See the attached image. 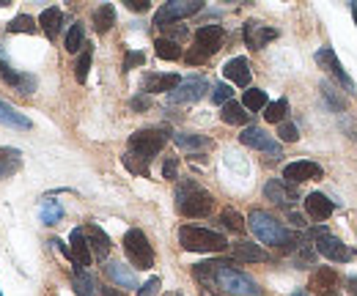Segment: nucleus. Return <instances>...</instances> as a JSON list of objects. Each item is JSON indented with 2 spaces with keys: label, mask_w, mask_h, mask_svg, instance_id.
Here are the masks:
<instances>
[{
  "label": "nucleus",
  "mask_w": 357,
  "mask_h": 296,
  "mask_svg": "<svg viewBox=\"0 0 357 296\" xmlns=\"http://www.w3.org/2000/svg\"><path fill=\"white\" fill-rule=\"evenodd\" d=\"M193 272H195V277H198L201 283H207L209 288L220 291L223 296H259L261 294L259 283H256L250 275L239 272V269H236L234 263H228V261H207V263H198Z\"/></svg>",
  "instance_id": "1"
},
{
  "label": "nucleus",
  "mask_w": 357,
  "mask_h": 296,
  "mask_svg": "<svg viewBox=\"0 0 357 296\" xmlns=\"http://www.w3.org/2000/svg\"><path fill=\"white\" fill-rule=\"evenodd\" d=\"M247 225L250 230L256 233V239L261 244H270V247H278L284 252H291L297 244H299V236L291 233L288 228H284L281 222L275 220L270 212H261V209H253L250 217H247Z\"/></svg>",
  "instance_id": "2"
},
{
  "label": "nucleus",
  "mask_w": 357,
  "mask_h": 296,
  "mask_svg": "<svg viewBox=\"0 0 357 296\" xmlns=\"http://www.w3.org/2000/svg\"><path fill=\"white\" fill-rule=\"evenodd\" d=\"M179 244L190 252H223L228 247V239L209 228L184 225V228H179Z\"/></svg>",
  "instance_id": "3"
},
{
  "label": "nucleus",
  "mask_w": 357,
  "mask_h": 296,
  "mask_svg": "<svg viewBox=\"0 0 357 296\" xmlns=\"http://www.w3.org/2000/svg\"><path fill=\"white\" fill-rule=\"evenodd\" d=\"M176 206L184 217H207L212 212L214 198L207 189H201L195 181H184L176 189Z\"/></svg>",
  "instance_id": "4"
},
{
  "label": "nucleus",
  "mask_w": 357,
  "mask_h": 296,
  "mask_svg": "<svg viewBox=\"0 0 357 296\" xmlns=\"http://www.w3.org/2000/svg\"><path fill=\"white\" fill-rule=\"evenodd\" d=\"M223 39H225V30L220 25H204L195 30V47L184 55L187 64L198 66V64H207L214 53L223 47Z\"/></svg>",
  "instance_id": "5"
},
{
  "label": "nucleus",
  "mask_w": 357,
  "mask_h": 296,
  "mask_svg": "<svg viewBox=\"0 0 357 296\" xmlns=\"http://www.w3.org/2000/svg\"><path fill=\"white\" fill-rule=\"evenodd\" d=\"M124 252L135 269H151L154 266V250L141 228H132L124 233Z\"/></svg>",
  "instance_id": "6"
},
{
  "label": "nucleus",
  "mask_w": 357,
  "mask_h": 296,
  "mask_svg": "<svg viewBox=\"0 0 357 296\" xmlns=\"http://www.w3.org/2000/svg\"><path fill=\"white\" fill-rule=\"evenodd\" d=\"M168 143V132L165 129H141L130 138V154H135L138 159L148 162L162 151V146Z\"/></svg>",
  "instance_id": "7"
},
{
  "label": "nucleus",
  "mask_w": 357,
  "mask_h": 296,
  "mask_svg": "<svg viewBox=\"0 0 357 296\" xmlns=\"http://www.w3.org/2000/svg\"><path fill=\"white\" fill-rule=\"evenodd\" d=\"M201 8H204V0H171V3H165V6L154 14V25L165 30V28H171L173 22L198 14Z\"/></svg>",
  "instance_id": "8"
},
{
  "label": "nucleus",
  "mask_w": 357,
  "mask_h": 296,
  "mask_svg": "<svg viewBox=\"0 0 357 296\" xmlns=\"http://www.w3.org/2000/svg\"><path fill=\"white\" fill-rule=\"evenodd\" d=\"M207 88H209V82L204 77H187V80H182V85L176 91L168 93V102L171 104H193L207 93Z\"/></svg>",
  "instance_id": "9"
},
{
  "label": "nucleus",
  "mask_w": 357,
  "mask_h": 296,
  "mask_svg": "<svg viewBox=\"0 0 357 296\" xmlns=\"http://www.w3.org/2000/svg\"><path fill=\"white\" fill-rule=\"evenodd\" d=\"M316 252L319 255H324L327 261H336V263H347V261H352V250L341 241V239H336V236H319L316 239Z\"/></svg>",
  "instance_id": "10"
},
{
  "label": "nucleus",
  "mask_w": 357,
  "mask_h": 296,
  "mask_svg": "<svg viewBox=\"0 0 357 296\" xmlns=\"http://www.w3.org/2000/svg\"><path fill=\"white\" fill-rule=\"evenodd\" d=\"M239 143L247 148H256V151H264V154H281V143L272 138V135H267L264 129H259V127H250V129H245L242 135H239Z\"/></svg>",
  "instance_id": "11"
},
{
  "label": "nucleus",
  "mask_w": 357,
  "mask_h": 296,
  "mask_svg": "<svg viewBox=\"0 0 357 296\" xmlns=\"http://www.w3.org/2000/svg\"><path fill=\"white\" fill-rule=\"evenodd\" d=\"M322 176V167L316 165V162H305V159H299V162H288L284 167V181L286 184H302V181H311V178H319Z\"/></svg>",
  "instance_id": "12"
},
{
  "label": "nucleus",
  "mask_w": 357,
  "mask_h": 296,
  "mask_svg": "<svg viewBox=\"0 0 357 296\" xmlns=\"http://www.w3.org/2000/svg\"><path fill=\"white\" fill-rule=\"evenodd\" d=\"M264 195H267V201H272V203H278V206H291V203L299 201L297 189H294L291 184H286L284 178H270V181L264 184Z\"/></svg>",
  "instance_id": "13"
},
{
  "label": "nucleus",
  "mask_w": 357,
  "mask_h": 296,
  "mask_svg": "<svg viewBox=\"0 0 357 296\" xmlns=\"http://www.w3.org/2000/svg\"><path fill=\"white\" fill-rule=\"evenodd\" d=\"M69 252H71V263L77 266V269H85V266H91V247H88V239H85V230L82 228H74L69 236Z\"/></svg>",
  "instance_id": "14"
},
{
  "label": "nucleus",
  "mask_w": 357,
  "mask_h": 296,
  "mask_svg": "<svg viewBox=\"0 0 357 296\" xmlns=\"http://www.w3.org/2000/svg\"><path fill=\"white\" fill-rule=\"evenodd\" d=\"M316 61H319L322 66H327L330 72L338 77V82L347 88V93H355V91H357L355 80H352L349 74L344 72V66L338 64V58H336V50H333V47H324V50H319V53H316Z\"/></svg>",
  "instance_id": "15"
},
{
  "label": "nucleus",
  "mask_w": 357,
  "mask_h": 296,
  "mask_svg": "<svg viewBox=\"0 0 357 296\" xmlns=\"http://www.w3.org/2000/svg\"><path fill=\"white\" fill-rule=\"evenodd\" d=\"M272 39H278V30L275 28H267V25H261V22H256V19H250V22H245V44L250 47V50H261L267 41H272Z\"/></svg>",
  "instance_id": "16"
},
{
  "label": "nucleus",
  "mask_w": 357,
  "mask_h": 296,
  "mask_svg": "<svg viewBox=\"0 0 357 296\" xmlns=\"http://www.w3.org/2000/svg\"><path fill=\"white\" fill-rule=\"evenodd\" d=\"M333 201L324 195V192H311L308 198H305V212H308V217L316 222H324L330 220V214H333Z\"/></svg>",
  "instance_id": "17"
},
{
  "label": "nucleus",
  "mask_w": 357,
  "mask_h": 296,
  "mask_svg": "<svg viewBox=\"0 0 357 296\" xmlns=\"http://www.w3.org/2000/svg\"><path fill=\"white\" fill-rule=\"evenodd\" d=\"M0 80H3L6 85H11L14 91H19V93H33V91H36V77L14 72L6 61H0Z\"/></svg>",
  "instance_id": "18"
},
{
  "label": "nucleus",
  "mask_w": 357,
  "mask_h": 296,
  "mask_svg": "<svg viewBox=\"0 0 357 296\" xmlns=\"http://www.w3.org/2000/svg\"><path fill=\"white\" fill-rule=\"evenodd\" d=\"M179 85H182L179 74H146V80H143V88H146L148 96L151 93H171Z\"/></svg>",
  "instance_id": "19"
},
{
  "label": "nucleus",
  "mask_w": 357,
  "mask_h": 296,
  "mask_svg": "<svg viewBox=\"0 0 357 296\" xmlns=\"http://www.w3.org/2000/svg\"><path fill=\"white\" fill-rule=\"evenodd\" d=\"M85 239H88L91 255H96L99 261H105V258L110 255V239H107V233H105L96 222H91V225L85 228Z\"/></svg>",
  "instance_id": "20"
},
{
  "label": "nucleus",
  "mask_w": 357,
  "mask_h": 296,
  "mask_svg": "<svg viewBox=\"0 0 357 296\" xmlns=\"http://www.w3.org/2000/svg\"><path fill=\"white\" fill-rule=\"evenodd\" d=\"M223 74H225V80L228 82H234V85H242V88H247L250 85V64H247V58H231L225 66H223Z\"/></svg>",
  "instance_id": "21"
},
{
  "label": "nucleus",
  "mask_w": 357,
  "mask_h": 296,
  "mask_svg": "<svg viewBox=\"0 0 357 296\" xmlns=\"http://www.w3.org/2000/svg\"><path fill=\"white\" fill-rule=\"evenodd\" d=\"M338 275L333 272V269H327V266H322L313 277H311V288L313 291H319V296H338Z\"/></svg>",
  "instance_id": "22"
},
{
  "label": "nucleus",
  "mask_w": 357,
  "mask_h": 296,
  "mask_svg": "<svg viewBox=\"0 0 357 296\" xmlns=\"http://www.w3.org/2000/svg\"><path fill=\"white\" fill-rule=\"evenodd\" d=\"M105 275H107L113 283H119V288H141V286H138V277H135V272H132V269H127L124 263H116V261H110V263L105 266Z\"/></svg>",
  "instance_id": "23"
},
{
  "label": "nucleus",
  "mask_w": 357,
  "mask_h": 296,
  "mask_svg": "<svg viewBox=\"0 0 357 296\" xmlns=\"http://www.w3.org/2000/svg\"><path fill=\"white\" fill-rule=\"evenodd\" d=\"M39 25H42V30H44V36L53 41V39H58V33H61V25H64V11L61 8H44L42 11V17H39Z\"/></svg>",
  "instance_id": "24"
},
{
  "label": "nucleus",
  "mask_w": 357,
  "mask_h": 296,
  "mask_svg": "<svg viewBox=\"0 0 357 296\" xmlns=\"http://www.w3.org/2000/svg\"><path fill=\"white\" fill-rule=\"evenodd\" d=\"M234 258L236 261H245V263H261V261H270V255L259 247V244H250V241H236L231 247Z\"/></svg>",
  "instance_id": "25"
},
{
  "label": "nucleus",
  "mask_w": 357,
  "mask_h": 296,
  "mask_svg": "<svg viewBox=\"0 0 357 296\" xmlns=\"http://www.w3.org/2000/svg\"><path fill=\"white\" fill-rule=\"evenodd\" d=\"M19 167H22V154L17 148H8V146L0 148V181L8 178V176H14Z\"/></svg>",
  "instance_id": "26"
},
{
  "label": "nucleus",
  "mask_w": 357,
  "mask_h": 296,
  "mask_svg": "<svg viewBox=\"0 0 357 296\" xmlns=\"http://www.w3.org/2000/svg\"><path fill=\"white\" fill-rule=\"evenodd\" d=\"M0 124H6V127H11V129H31L33 124H31V118H25L22 113H17L11 104H6L3 99H0Z\"/></svg>",
  "instance_id": "27"
},
{
  "label": "nucleus",
  "mask_w": 357,
  "mask_h": 296,
  "mask_svg": "<svg viewBox=\"0 0 357 296\" xmlns=\"http://www.w3.org/2000/svg\"><path fill=\"white\" fill-rule=\"evenodd\" d=\"M113 25H116V8H113V3L99 6L94 11V28H96V33H107Z\"/></svg>",
  "instance_id": "28"
},
{
  "label": "nucleus",
  "mask_w": 357,
  "mask_h": 296,
  "mask_svg": "<svg viewBox=\"0 0 357 296\" xmlns=\"http://www.w3.org/2000/svg\"><path fill=\"white\" fill-rule=\"evenodd\" d=\"M220 118L225 121V124H234V127H242V124H247V118H250V113L239 104V102H228V104H223V113H220Z\"/></svg>",
  "instance_id": "29"
},
{
  "label": "nucleus",
  "mask_w": 357,
  "mask_h": 296,
  "mask_svg": "<svg viewBox=\"0 0 357 296\" xmlns=\"http://www.w3.org/2000/svg\"><path fill=\"white\" fill-rule=\"evenodd\" d=\"M71 286H74V294L77 296H94L96 291V283H94V277L85 272V269H77L74 266V272H71Z\"/></svg>",
  "instance_id": "30"
},
{
  "label": "nucleus",
  "mask_w": 357,
  "mask_h": 296,
  "mask_svg": "<svg viewBox=\"0 0 357 296\" xmlns=\"http://www.w3.org/2000/svg\"><path fill=\"white\" fill-rule=\"evenodd\" d=\"M154 53H157V58H162V61H179V58H182V47H179L173 39H157V41H154Z\"/></svg>",
  "instance_id": "31"
},
{
  "label": "nucleus",
  "mask_w": 357,
  "mask_h": 296,
  "mask_svg": "<svg viewBox=\"0 0 357 296\" xmlns=\"http://www.w3.org/2000/svg\"><path fill=\"white\" fill-rule=\"evenodd\" d=\"M267 104H270V99H267V91H261V88H250V91H245V96H242V107H245V110L259 113V110H264Z\"/></svg>",
  "instance_id": "32"
},
{
  "label": "nucleus",
  "mask_w": 357,
  "mask_h": 296,
  "mask_svg": "<svg viewBox=\"0 0 357 296\" xmlns=\"http://www.w3.org/2000/svg\"><path fill=\"white\" fill-rule=\"evenodd\" d=\"M6 28H8V33H31V36L39 30V25H36V19L31 14H17Z\"/></svg>",
  "instance_id": "33"
},
{
  "label": "nucleus",
  "mask_w": 357,
  "mask_h": 296,
  "mask_svg": "<svg viewBox=\"0 0 357 296\" xmlns=\"http://www.w3.org/2000/svg\"><path fill=\"white\" fill-rule=\"evenodd\" d=\"M173 143L179 148H187V151H198V148H209V140L204 135H187V132H179L173 135Z\"/></svg>",
  "instance_id": "34"
},
{
  "label": "nucleus",
  "mask_w": 357,
  "mask_h": 296,
  "mask_svg": "<svg viewBox=\"0 0 357 296\" xmlns=\"http://www.w3.org/2000/svg\"><path fill=\"white\" fill-rule=\"evenodd\" d=\"M286 115H288V102H286V99L270 102V104L264 107V118H267L270 124H284Z\"/></svg>",
  "instance_id": "35"
},
{
  "label": "nucleus",
  "mask_w": 357,
  "mask_h": 296,
  "mask_svg": "<svg viewBox=\"0 0 357 296\" xmlns=\"http://www.w3.org/2000/svg\"><path fill=\"white\" fill-rule=\"evenodd\" d=\"M91 58H94V53H91V47L85 44V47H82V53H80V58H77V64H74V80H77V82H85V80H88V72H91Z\"/></svg>",
  "instance_id": "36"
},
{
  "label": "nucleus",
  "mask_w": 357,
  "mask_h": 296,
  "mask_svg": "<svg viewBox=\"0 0 357 296\" xmlns=\"http://www.w3.org/2000/svg\"><path fill=\"white\" fill-rule=\"evenodd\" d=\"M82 47H85V28H82V22H74L69 28V33H67V50L80 53Z\"/></svg>",
  "instance_id": "37"
},
{
  "label": "nucleus",
  "mask_w": 357,
  "mask_h": 296,
  "mask_svg": "<svg viewBox=\"0 0 357 296\" xmlns=\"http://www.w3.org/2000/svg\"><path fill=\"white\" fill-rule=\"evenodd\" d=\"M61 220H64V206L58 201H44V206H42V222L44 225H58Z\"/></svg>",
  "instance_id": "38"
},
{
  "label": "nucleus",
  "mask_w": 357,
  "mask_h": 296,
  "mask_svg": "<svg viewBox=\"0 0 357 296\" xmlns=\"http://www.w3.org/2000/svg\"><path fill=\"white\" fill-rule=\"evenodd\" d=\"M220 222L228 228V230H234V233H245V220L239 217V212H234V209H223V214H220Z\"/></svg>",
  "instance_id": "39"
},
{
  "label": "nucleus",
  "mask_w": 357,
  "mask_h": 296,
  "mask_svg": "<svg viewBox=\"0 0 357 296\" xmlns=\"http://www.w3.org/2000/svg\"><path fill=\"white\" fill-rule=\"evenodd\" d=\"M121 159H124L127 170H132L135 176H148V162H143V159H138L135 154H130V151H127V154H124Z\"/></svg>",
  "instance_id": "40"
},
{
  "label": "nucleus",
  "mask_w": 357,
  "mask_h": 296,
  "mask_svg": "<svg viewBox=\"0 0 357 296\" xmlns=\"http://www.w3.org/2000/svg\"><path fill=\"white\" fill-rule=\"evenodd\" d=\"M278 138H281V143H297L299 140V132H297L294 124L284 121V124H278Z\"/></svg>",
  "instance_id": "41"
},
{
  "label": "nucleus",
  "mask_w": 357,
  "mask_h": 296,
  "mask_svg": "<svg viewBox=\"0 0 357 296\" xmlns=\"http://www.w3.org/2000/svg\"><path fill=\"white\" fill-rule=\"evenodd\" d=\"M231 88L225 85V82H220V85H214V91H212V102L214 104H228L231 102Z\"/></svg>",
  "instance_id": "42"
},
{
  "label": "nucleus",
  "mask_w": 357,
  "mask_h": 296,
  "mask_svg": "<svg viewBox=\"0 0 357 296\" xmlns=\"http://www.w3.org/2000/svg\"><path fill=\"white\" fill-rule=\"evenodd\" d=\"M176 170H179V159L176 156H171V159H165V165H162V178H176Z\"/></svg>",
  "instance_id": "43"
},
{
  "label": "nucleus",
  "mask_w": 357,
  "mask_h": 296,
  "mask_svg": "<svg viewBox=\"0 0 357 296\" xmlns=\"http://www.w3.org/2000/svg\"><path fill=\"white\" fill-rule=\"evenodd\" d=\"M143 61H146L143 53H127V58H124V72H130V69H135V66H143Z\"/></svg>",
  "instance_id": "44"
},
{
  "label": "nucleus",
  "mask_w": 357,
  "mask_h": 296,
  "mask_svg": "<svg viewBox=\"0 0 357 296\" xmlns=\"http://www.w3.org/2000/svg\"><path fill=\"white\" fill-rule=\"evenodd\" d=\"M157 291H159V277H151L148 283H143L138 288V296H154Z\"/></svg>",
  "instance_id": "45"
},
{
  "label": "nucleus",
  "mask_w": 357,
  "mask_h": 296,
  "mask_svg": "<svg viewBox=\"0 0 357 296\" xmlns=\"http://www.w3.org/2000/svg\"><path fill=\"white\" fill-rule=\"evenodd\" d=\"M130 107H132V110H138V113H141V110H148V107H151L148 93H146V96H132V99H130Z\"/></svg>",
  "instance_id": "46"
},
{
  "label": "nucleus",
  "mask_w": 357,
  "mask_h": 296,
  "mask_svg": "<svg viewBox=\"0 0 357 296\" xmlns=\"http://www.w3.org/2000/svg\"><path fill=\"white\" fill-rule=\"evenodd\" d=\"M124 3H127V8H132V11H148V6H151V3H148V0H124Z\"/></svg>",
  "instance_id": "47"
},
{
  "label": "nucleus",
  "mask_w": 357,
  "mask_h": 296,
  "mask_svg": "<svg viewBox=\"0 0 357 296\" xmlns=\"http://www.w3.org/2000/svg\"><path fill=\"white\" fill-rule=\"evenodd\" d=\"M102 296H127V294H121L119 288H110V286H107V288H102Z\"/></svg>",
  "instance_id": "48"
},
{
  "label": "nucleus",
  "mask_w": 357,
  "mask_h": 296,
  "mask_svg": "<svg viewBox=\"0 0 357 296\" xmlns=\"http://www.w3.org/2000/svg\"><path fill=\"white\" fill-rule=\"evenodd\" d=\"M291 296H311V294H308L305 288H299V291H294V294H291Z\"/></svg>",
  "instance_id": "49"
},
{
  "label": "nucleus",
  "mask_w": 357,
  "mask_h": 296,
  "mask_svg": "<svg viewBox=\"0 0 357 296\" xmlns=\"http://www.w3.org/2000/svg\"><path fill=\"white\" fill-rule=\"evenodd\" d=\"M352 17H355V22H357V3H352Z\"/></svg>",
  "instance_id": "50"
},
{
  "label": "nucleus",
  "mask_w": 357,
  "mask_h": 296,
  "mask_svg": "<svg viewBox=\"0 0 357 296\" xmlns=\"http://www.w3.org/2000/svg\"><path fill=\"white\" fill-rule=\"evenodd\" d=\"M3 6H8V0H0V8H3Z\"/></svg>",
  "instance_id": "51"
},
{
  "label": "nucleus",
  "mask_w": 357,
  "mask_h": 296,
  "mask_svg": "<svg viewBox=\"0 0 357 296\" xmlns=\"http://www.w3.org/2000/svg\"><path fill=\"white\" fill-rule=\"evenodd\" d=\"M173 296H182V294H173Z\"/></svg>",
  "instance_id": "52"
},
{
  "label": "nucleus",
  "mask_w": 357,
  "mask_h": 296,
  "mask_svg": "<svg viewBox=\"0 0 357 296\" xmlns=\"http://www.w3.org/2000/svg\"><path fill=\"white\" fill-rule=\"evenodd\" d=\"M355 296H357V288H355Z\"/></svg>",
  "instance_id": "53"
},
{
  "label": "nucleus",
  "mask_w": 357,
  "mask_h": 296,
  "mask_svg": "<svg viewBox=\"0 0 357 296\" xmlns=\"http://www.w3.org/2000/svg\"><path fill=\"white\" fill-rule=\"evenodd\" d=\"M0 296H3V291H0Z\"/></svg>",
  "instance_id": "54"
}]
</instances>
